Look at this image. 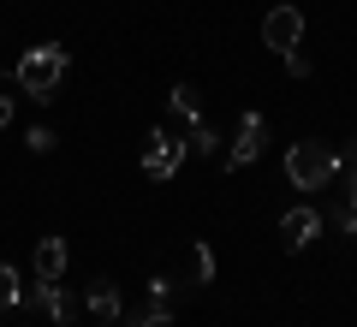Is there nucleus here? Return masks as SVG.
Returning a JSON list of instances; mask_svg holds the SVG:
<instances>
[{"instance_id":"1","label":"nucleus","mask_w":357,"mask_h":327,"mask_svg":"<svg viewBox=\"0 0 357 327\" xmlns=\"http://www.w3.org/2000/svg\"><path fill=\"white\" fill-rule=\"evenodd\" d=\"M13 77H18V89H24V96L54 101V89H60V77H66V48H54V42L24 48V54H18V66H13Z\"/></svg>"},{"instance_id":"2","label":"nucleus","mask_w":357,"mask_h":327,"mask_svg":"<svg viewBox=\"0 0 357 327\" xmlns=\"http://www.w3.org/2000/svg\"><path fill=\"white\" fill-rule=\"evenodd\" d=\"M333 173H340V155L328 149V143H292L286 149V178H292L298 190H328L333 185Z\"/></svg>"},{"instance_id":"3","label":"nucleus","mask_w":357,"mask_h":327,"mask_svg":"<svg viewBox=\"0 0 357 327\" xmlns=\"http://www.w3.org/2000/svg\"><path fill=\"white\" fill-rule=\"evenodd\" d=\"M185 155H191L185 131L155 126V131H149V143H143V173H149V178H173L178 167H185Z\"/></svg>"},{"instance_id":"4","label":"nucleus","mask_w":357,"mask_h":327,"mask_svg":"<svg viewBox=\"0 0 357 327\" xmlns=\"http://www.w3.org/2000/svg\"><path fill=\"white\" fill-rule=\"evenodd\" d=\"M262 149H268V119H262V114H244L220 161H227L232 173H244V167H256V161H262Z\"/></svg>"},{"instance_id":"5","label":"nucleus","mask_w":357,"mask_h":327,"mask_svg":"<svg viewBox=\"0 0 357 327\" xmlns=\"http://www.w3.org/2000/svg\"><path fill=\"white\" fill-rule=\"evenodd\" d=\"M262 42L274 54H292L298 42H304V13H298V6H274V13L262 18Z\"/></svg>"},{"instance_id":"6","label":"nucleus","mask_w":357,"mask_h":327,"mask_svg":"<svg viewBox=\"0 0 357 327\" xmlns=\"http://www.w3.org/2000/svg\"><path fill=\"white\" fill-rule=\"evenodd\" d=\"M321 227H328V220H321V208L298 202V208L280 214V244H286V250H304L310 238H321Z\"/></svg>"},{"instance_id":"7","label":"nucleus","mask_w":357,"mask_h":327,"mask_svg":"<svg viewBox=\"0 0 357 327\" xmlns=\"http://www.w3.org/2000/svg\"><path fill=\"white\" fill-rule=\"evenodd\" d=\"M24 303H36L42 315H48V321H72V298H66L60 286H54V280H36V291H24Z\"/></svg>"},{"instance_id":"8","label":"nucleus","mask_w":357,"mask_h":327,"mask_svg":"<svg viewBox=\"0 0 357 327\" xmlns=\"http://www.w3.org/2000/svg\"><path fill=\"white\" fill-rule=\"evenodd\" d=\"M84 298H89V315H96V321H119V315H126V298H119L114 280H96Z\"/></svg>"},{"instance_id":"9","label":"nucleus","mask_w":357,"mask_h":327,"mask_svg":"<svg viewBox=\"0 0 357 327\" xmlns=\"http://www.w3.org/2000/svg\"><path fill=\"white\" fill-rule=\"evenodd\" d=\"M167 107H173V119H178L185 131H191L197 119H203V96H197L191 84H173V96H167Z\"/></svg>"},{"instance_id":"10","label":"nucleus","mask_w":357,"mask_h":327,"mask_svg":"<svg viewBox=\"0 0 357 327\" xmlns=\"http://www.w3.org/2000/svg\"><path fill=\"white\" fill-rule=\"evenodd\" d=\"M66 274V238H36V280Z\"/></svg>"},{"instance_id":"11","label":"nucleus","mask_w":357,"mask_h":327,"mask_svg":"<svg viewBox=\"0 0 357 327\" xmlns=\"http://www.w3.org/2000/svg\"><path fill=\"white\" fill-rule=\"evenodd\" d=\"M185 280H191V286H208V280H215V250H208L203 238L185 250Z\"/></svg>"},{"instance_id":"12","label":"nucleus","mask_w":357,"mask_h":327,"mask_svg":"<svg viewBox=\"0 0 357 327\" xmlns=\"http://www.w3.org/2000/svg\"><path fill=\"white\" fill-rule=\"evenodd\" d=\"M185 143H191V155H208V161H220V155H227V143H220V131L208 126V119H197V126L185 131Z\"/></svg>"},{"instance_id":"13","label":"nucleus","mask_w":357,"mask_h":327,"mask_svg":"<svg viewBox=\"0 0 357 327\" xmlns=\"http://www.w3.org/2000/svg\"><path fill=\"white\" fill-rule=\"evenodd\" d=\"M126 327H173V303H161V298H143L137 310H131V321Z\"/></svg>"},{"instance_id":"14","label":"nucleus","mask_w":357,"mask_h":327,"mask_svg":"<svg viewBox=\"0 0 357 327\" xmlns=\"http://www.w3.org/2000/svg\"><path fill=\"white\" fill-rule=\"evenodd\" d=\"M321 220H328V227L340 232V238H357V208L340 197V190H333V202H328V214H321Z\"/></svg>"},{"instance_id":"15","label":"nucleus","mask_w":357,"mask_h":327,"mask_svg":"<svg viewBox=\"0 0 357 327\" xmlns=\"http://www.w3.org/2000/svg\"><path fill=\"white\" fill-rule=\"evenodd\" d=\"M24 303V286H18V268L0 262V310H18Z\"/></svg>"},{"instance_id":"16","label":"nucleus","mask_w":357,"mask_h":327,"mask_svg":"<svg viewBox=\"0 0 357 327\" xmlns=\"http://www.w3.org/2000/svg\"><path fill=\"white\" fill-rule=\"evenodd\" d=\"M24 143H30V149H36V155H48V149H54V143H60V137H54L48 126H30V137H24Z\"/></svg>"},{"instance_id":"17","label":"nucleus","mask_w":357,"mask_h":327,"mask_svg":"<svg viewBox=\"0 0 357 327\" xmlns=\"http://www.w3.org/2000/svg\"><path fill=\"white\" fill-rule=\"evenodd\" d=\"M280 60H286V72H292V77H310V54L292 48V54H280Z\"/></svg>"},{"instance_id":"18","label":"nucleus","mask_w":357,"mask_h":327,"mask_svg":"<svg viewBox=\"0 0 357 327\" xmlns=\"http://www.w3.org/2000/svg\"><path fill=\"white\" fill-rule=\"evenodd\" d=\"M149 298H161V303H173V280H167V274H155V280H149Z\"/></svg>"},{"instance_id":"19","label":"nucleus","mask_w":357,"mask_h":327,"mask_svg":"<svg viewBox=\"0 0 357 327\" xmlns=\"http://www.w3.org/2000/svg\"><path fill=\"white\" fill-rule=\"evenodd\" d=\"M345 167H357V137L345 143V155H340V173H345Z\"/></svg>"},{"instance_id":"20","label":"nucleus","mask_w":357,"mask_h":327,"mask_svg":"<svg viewBox=\"0 0 357 327\" xmlns=\"http://www.w3.org/2000/svg\"><path fill=\"white\" fill-rule=\"evenodd\" d=\"M13 126V96H0V131Z\"/></svg>"},{"instance_id":"21","label":"nucleus","mask_w":357,"mask_h":327,"mask_svg":"<svg viewBox=\"0 0 357 327\" xmlns=\"http://www.w3.org/2000/svg\"><path fill=\"white\" fill-rule=\"evenodd\" d=\"M96 327H119V321H96Z\"/></svg>"}]
</instances>
